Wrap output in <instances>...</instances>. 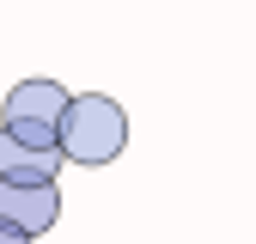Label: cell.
Here are the masks:
<instances>
[{"mask_svg":"<svg viewBox=\"0 0 256 244\" xmlns=\"http://www.w3.org/2000/svg\"><path fill=\"white\" fill-rule=\"evenodd\" d=\"M61 220V190L55 183H0V226L24 238H43Z\"/></svg>","mask_w":256,"mask_h":244,"instance_id":"3","label":"cell"},{"mask_svg":"<svg viewBox=\"0 0 256 244\" xmlns=\"http://www.w3.org/2000/svg\"><path fill=\"white\" fill-rule=\"evenodd\" d=\"M0 244H37V238H24V232H12V226H0Z\"/></svg>","mask_w":256,"mask_h":244,"instance_id":"5","label":"cell"},{"mask_svg":"<svg viewBox=\"0 0 256 244\" xmlns=\"http://www.w3.org/2000/svg\"><path fill=\"white\" fill-rule=\"evenodd\" d=\"M55 171H61L55 146H30V140L0 134V183H55Z\"/></svg>","mask_w":256,"mask_h":244,"instance_id":"4","label":"cell"},{"mask_svg":"<svg viewBox=\"0 0 256 244\" xmlns=\"http://www.w3.org/2000/svg\"><path fill=\"white\" fill-rule=\"evenodd\" d=\"M68 110V86L61 80H18L6 98H0V134L30 140V146H55V122Z\"/></svg>","mask_w":256,"mask_h":244,"instance_id":"2","label":"cell"},{"mask_svg":"<svg viewBox=\"0 0 256 244\" xmlns=\"http://www.w3.org/2000/svg\"><path fill=\"white\" fill-rule=\"evenodd\" d=\"M55 152L61 165H116L128 152V110L110 92H68V110L55 122Z\"/></svg>","mask_w":256,"mask_h":244,"instance_id":"1","label":"cell"}]
</instances>
